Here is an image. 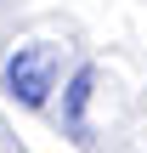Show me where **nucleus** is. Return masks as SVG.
<instances>
[{
	"label": "nucleus",
	"instance_id": "1",
	"mask_svg": "<svg viewBox=\"0 0 147 153\" xmlns=\"http://www.w3.org/2000/svg\"><path fill=\"white\" fill-rule=\"evenodd\" d=\"M6 85L23 108H45V97L57 91V45H23L6 62Z\"/></svg>",
	"mask_w": 147,
	"mask_h": 153
},
{
	"label": "nucleus",
	"instance_id": "2",
	"mask_svg": "<svg viewBox=\"0 0 147 153\" xmlns=\"http://www.w3.org/2000/svg\"><path fill=\"white\" fill-rule=\"evenodd\" d=\"M91 85H96V68H79L68 79V131L85 136V102H91Z\"/></svg>",
	"mask_w": 147,
	"mask_h": 153
}]
</instances>
